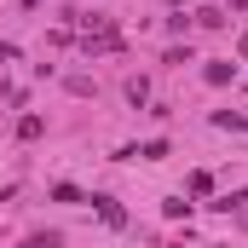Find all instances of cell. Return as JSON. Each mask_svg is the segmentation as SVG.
<instances>
[{"instance_id": "6da1fadb", "label": "cell", "mask_w": 248, "mask_h": 248, "mask_svg": "<svg viewBox=\"0 0 248 248\" xmlns=\"http://www.w3.org/2000/svg\"><path fill=\"white\" fill-rule=\"evenodd\" d=\"M93 202H98V219H104V225H127L122 202H110V196H93Z\"/></svg>"}, {"instance_id": "7a4b0ae2", "label": "cell", "mask_w": 248, "mask_h": 248, "mask_svg": "<svg viewBox=\"0 0 248 248\" xmlns=\"http://www.w3.org/2000/svg\"><path fill=\"white\" fill-rule=\"evenodd\" d=\"M202 75H208V87H225V81H237V63H208Z\"/></svg>"}, {"instance_id": "3957f363", "label": "cell", "mask_w": 248, "mask_h": 248, "mask_svg": "<svg viewBox=\"0 0 248 248\" xmlns=\"http://www.w3.org/2000/svg\"><path fill=\"white\" fill-rule=\"evenodd\" d=\"M144 98H150V81H144V75H133V81H127V104H133V110H139V104H144Z\"/></svg>"}, {"instance_id": "277c9868", "label": "cell", "mask_w": 248, "mask_h": 248, "mask_svg": "<svg viewBox=\"0 0 248 248\" xmlns=\"http://www.w3.org/2000/svg\"><path fill=\"white\" fill-rule=\"evenodd\" d=\"M41 133H46L41 116H23V122H17V139H41Z\"/></svg>"}, {"instance_id": "5b68a950", "label": "cell", "mask_w": 248, "mask_h": 248, "mask_svg": "<svg viewBox=\"0 0 248 248\" xmlns=\"http://www.w3.org/2000/svg\"><path fill=\"white\" fill-rule=\"evenodd\" d=\"M214 127H231V133H243L248 116H231V110H214Z\"/></svg>"}, {"instance_id": "8992f818", "label": "cell", "mask_w": 248, "mask_h": 248, "mask_svg": "<svg viewBox=\"0 0 248 248\" xmlns=\"http://www.w3.org/2000/svg\"><path fill=\"white\" fill-rule=\"evenodd\" d=\"M23 248H58V231H35V237H23Z\"/></svg>"}, {"instance_id": "52a82bcc", "label": "cell", "mask_w": 248, "mask_h": 248, "mask_svg": "<svg viewBox=\"0 0 248 248\" xmlns=\"http://www.w3.org/2000/svg\"><path fill=\"white\" fill-rule=\"evenodd\" d=\"M196 23H208V29H219V23H225V12H219V6H202V12H196Z\"/></svg>"}, {"instance_id": "ba28073f", "label": "cell", "mask_w": 248, "mask_h": 248, "mask_svg": "<svg viewBox=\"0 0 248 248\" xmlns=\"http://www.w3.org/2000/svg\"><path fill=\"white\" fill-rule=\"evenodd\" d=\"M139 156H144V162H162V156H168V139H150V144H144Z\"/></svg>"}, {"instance_id": "9c48e42d", "label": "cell", "mask_w": 248, "mask_h": 248, "mask_svg": "<svg viewBox=\"0 0 248 248\" xmlns=\"http://www.w3.org/2000/svg\"><path fill=\"white\" fill-rule=\"evenodd\" d=\"M243 6H248V0H231V12H243Z\"/></svg>"}]
</instances>
